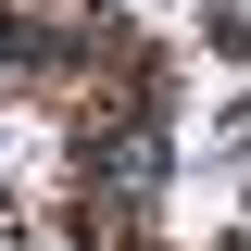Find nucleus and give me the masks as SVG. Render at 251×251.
Returning <instances> with one entry per match:
<instances>
[]
</instances>
